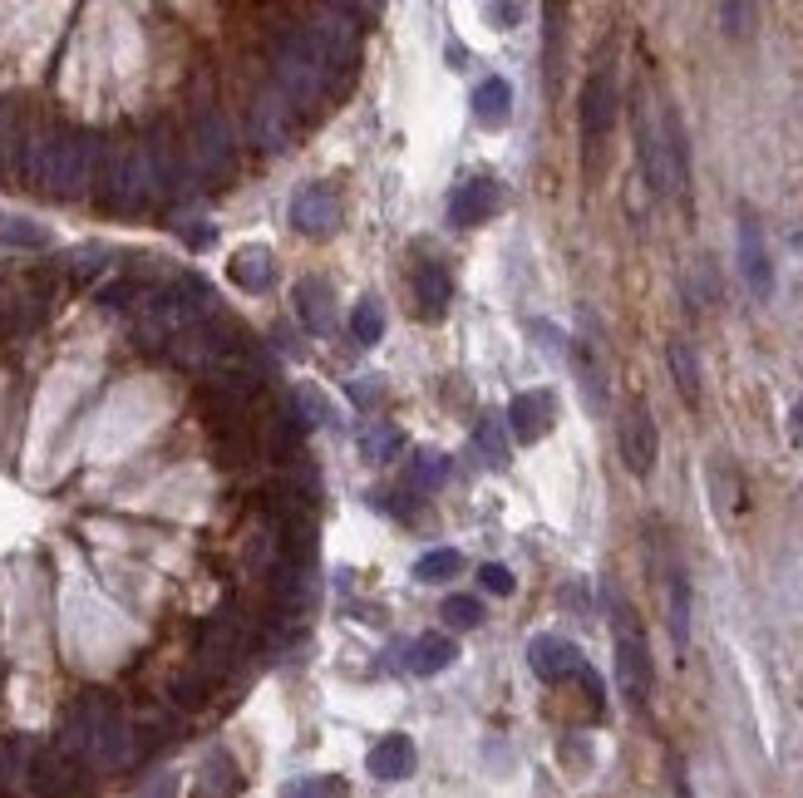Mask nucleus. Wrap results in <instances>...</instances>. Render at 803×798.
<instances>
[{
	"label": "nucleus",
	"mask_w": 803,
	"mask_h": 798,
	"mask_svg": "<svg viewBox=\"0 0 803 798\" xmlns=\"http://www.w3.org/2000/svg\"><path fill=\"white\" fill-rule=\"evenodd\" d=\"M277 84H281L286 104H296V109H316L320 99L336 89V64L326 60L320 40L306 26L281 30V40H277Z\"/></svg>",
	"instance_id": "f257e3e1"
},
{
	"label": "nucleus",
	"mask_w": 803,
	"mask_h": 798,
	"mask_svg": "<svg viewBox=\"0 0 803 798\" xmlns=\"http://www.w3.org/2000/svg\"><path fill=\"white\" fill-rule=\"evenodd\" d=\"M616 686L636 710L651 705V690H656V666H651L646 636L636 626V611L616 607Z\"/></svg>",
	"instance_id": "f03ea898"
},
{
	"label": "nucleus",
	"mask_w": 803,
	"mask_h": 798,
	"mask_svg": "<svg viewBox=\"0 0 803 798\" xmlns=\"http://www.w3.org/2000/svg\"><path fill=\"white\" fill-rule=\"evenodd\" d=\"M616 109H622V89H616L612 64H596L582 84V139H587V158L606 143V133L616 129Z\"/></svg>",
	"instance_id": "7ed1b4c3"
},
{
	"label": "nucleus",
	"mask_w": 803,
	"mask_h": 798,
	"mask_svg": "<svg viewBox=\"0 0 803 798\" xmlns=\"http://www.w3.org/2000/svg\"><path fill=\"white\" fill-rule=\"evenodd\" d=\"M622 463L626 473L636 478H651L656 473V459H661V435H656V419H651L646 405H631L622 415Z\"/></svg>",
	"instance_id": "20e7f679"
},
{
	"label": "nucleus",
	"mask_w": 803,
	"mask_h": 798,
	"mask_svg": "<svg viewBox=\"0 0 803 798\" xmlns=\"http://www.w3.org/2000/svg\"><path fill=\"white\" fill-rule=\"evenodd\" d=\"M291 227L301 237H311V242H326V237L340 232V202H336V192H330V182H311V188L296 192Z\"/></svg>",
	"instance_id": "39448f33"
},
{
	"label": "nucleus",
	"mask_w": 803,
	"mask_h": 798,
	"mask_svg": "<svg viewBox=\"0 0 803 798\" xmlns=\"http://www.w3.org/2000/svg\"><path fill=\"white\" fill-rule=\"evenodd\" d=\"M198 656H202V666H198L202 676H222V670H232L237 656H242V621H237L232 611H217V617H208Z\"/></svg>",
	"instance_id": "423d86ee"
},
{
	"label": "nucleus",
	"mask_w": 803,
	"mask_h": 798,
	"mask_svg": "<svg viewBox=\"0 0 803 798\" xmlns=\"http://www.w3.org/2000/svg\"><path fill=\"white\" fill-rule=\"evenodd\" d=\"M527 666H533L537 680L562 686L567 676H582V670H587V660L577 656V646H572V641H562V636H533V641H527Z\"/></svg>",
	"instance_id": "0eeeda50"
},
{
	"label": "nucleus",
	"mask_w": 803,
	"mask_h": 798,
	"mask_svg": "<svg viewBox=\"0 0 803 798\" xmlns=\"http://www.w3.org/2000/svg\"><path fill=\"white\" fill-rule=\"evenodd\" d=\"M198 163L202 173L212 178H227L237 163V143H232V129H227L222 113H198Z\"/></svg>",
	"instance_id": "6e6552de"
},
{
	"label": "nucleus",
	"mask_w": 803,
	"mask_h": 798,
	"mask_svg": "<svg viewBox=\"0 0 803 798\" xmlns=\"http://www.w3.org/2000/svg\"><path fill=\"white\" fill-rule=\"evenodd\" d=\"M498 208H503L498 182L493 178H468V182H458V192L449 198V222L454 227H478V222H488Z\"/></svg>",
	"instance_id": "1a4fd4ad"
},
{
	"label": "nucleus",
	"mask_w": 803,
	"mask_h": 798,
	"mask_svg": "<svg viewBox=\"0 0 803 798\" xmlns=\"http://www.w3.org/2000/svg\"><path fill=\"white\" fill-rule=\"evenodd\" d=\"M553 419H557V399L553 390H523V395H513V405H508V429L518 435L523 443H537L553 429Z\"/></svg>",
	"instance_id": "9d476101"
},
{
	"label": "nucleus",
	"mask_w": 803,
	"mask_h": 798,
	"mask_svg": "<svg viewBox=\"0 0 803 798\" xmlns=\"http://www.w3.org/2000/svg\"><path fill=\"white\" fill-rule=\"evenodd\" d=\"M449 301H454V277L439 261H419L415 267V316L419 321H444Z\"/></svg>",
	"instance_id": "9b49d317"
},
{
	"label": "nucleus",
	"mask_w": 803,
	"mask_h": 798,
	"mask_svg": "<svg viewBox=\"0 0 803 798\" xmlns=\"http://www.w3.org/2000/svg\"><path fill=\"white\" fill-rule=\"evenodd\" d=\"M740 271H744V281H750L754 296L774 291V267H769V252H764V232L750 212L740 218Z\"/></svg>",
	"instance_id": "f8f14e48"
},
{
	"label": "nucleus",
	"mask_w": 803,
	"mask_h": 798,
	"mask_svg": "<svg viewBox=\"0 0 803 798\" xmlns=\"http://www.w3.org/2000/svg\"><path fill=\"white\" fill-rule=\"evenodd\" d=\"M661 143H665V173H671V192L681 202H691V148H685L681 113L665 109L661 113Z\"/></svg>",
	"instance_id": "ddd939ff"
},
{
	"label": "nucleus",
	"mask_w": 803,
	"mask_h": 798,
	"mask_svg": "<svg viewBox=\"0 0 803 798\" xmlns=\"http://www.w3.org/2000/svg\"><path fill=\"white\" fill-rule=\"evenodd\" d=\"M291 301H296V316H301L306 330H330L336 326V291H330L326 277H301Z\"/></svg>",
	"instance_id": "4468645a"
},
{
	"label": "nucleus",
	"mask_w": 803,
	"mask_h": 798,
	"mask_svg": "<svg viewBox=\"0 0 803 798\" xmlns=\"http://www.w3.org/2000/svg\"><path fill=\"white\" fill-rule=\"evenodd\" d=\"M365 769H370L380 784H399V779H409V774H415V739H409V735H385L380 745L370 749Z\"/></svg>",
	"instance_id": "2eb2a0df"
},
{
	"label": "nucleus",
	"mask_w": 803,
	"mask_h": 798,
	"mask_svg": "<svg viewBox=\"0 0 803 798\" xmlns=\"http://www.w3.org/2000/svg\"><path fill=\"white\" fill-rule=\"evenodd\" d=\"M271 597H277V607H281V617H301L306 607L316 601V581H311V572H306L301 562H286L277 577H271Z\"/></svg>",
	"instance_id": "dca6fc26"
},
{
	"label": "nucleus",
	"mask_w": 803,
	"mask_h": 798,
	"mask_svg": "<svg viewBox=\"0 0 803 798\" xmlns=\"http://www.w3.org/2000/svg\"><path fill=\"white\" fill-rule=\"evenodd\" d=\"M227 277H232L242 291L257 296V291H267L271 281H277V261H271L267 247H257V242H251V247H242V252H237L232 261H227Z\"/></svg>",
	"instance_id": "f3484780"
},
{
	"label": "nucleus",
	"mask_w": 803,
	"mask_h": 798,
	"mask_svg": "<svg viewBox=\"0 0 803 798\" xmlns=\"http://www.w3.org/2000/svg\"><path fill=\"white\" fill-rule=\"evenodd\" d=\"M665 360H671V380H675V390H681V399L691 409H700V356H695V346L685 336H671Z\"/></svg>",
	"instance_id": "a211bd4d"
},
{
	"label": "nucleus",
	"mask_w": 803,
	"mask_h": 798,
	"mask_svg": "<svg viewBox=\"0 0 803 798\" xmlns=\"http://www.w3.org/2000/svg\"><path fill=\"white\" fill-rule=\"evenodd\" d=\"M474 119L484 123V129H503V123L513 119V84L508 79L493 74L474 89Z\"/></svg>",
	"instance_id": "6ab92c4d"
},
{
	"label": "nucleus",
	"mask_w": 803,
	"mask_h": 798,
	"mask_svg": "<svg viewBox=\"0 0 803 798\" xmlns=\"http://www.w3.org/2000/svg\"><path fill=\"white\" fill-rule=\"evenodd\" d=\"M251 129L267 148H286V139H291V104H281L277 94H261L257 109H251Z\"/></svg>",
	"instance_id": "aec40b11"
},
{
	"label": "nucleus",
	"mask_w": 803,
	"mask_h": 798,
	"mask_svg": "<svg viewBox=\"0 0 803 798\" xmlns=\"http://www.w3.org/2000/svg\"><path fill=\"white\" fill-rule=\"evenodd\" d=\"M242 794V774H237V759L232 755H208V764H202V774H198V798H237Z\"/></svg>",
	"instance_id": "412c9836"
},
{
	"label": "nucleus",
	"mask_w": 803,
	"mask_h": 798,
	"mask_svg": "<svg viewBox=\"0 0 803 798\" xmlns=\"http://www.w3.org/2000/svg\"><path fill=\"white\" fill-rule=\"evenodd\" d=\"M710 498H715L720 518H734L744 508V483H740V469L730 459H715L710 463Z\"/></svg>",
	"instance_id": "4be33fe9"
},
{
	"label": "nucleus",
	"mask_w": 803,
	"mask_h": 798,
	"mask_svg": "<svg viewBox=\"0 0 803 798\" xmlns=\"http://www.w3.org/2000/svg\"><path fill=\"white\" fill-rule=\"evenodd\" d=\"M454 656H458V651H454L449 636H419L415 651H409V670H415V676H439V670L449 666Z\"/></svg>",
	"instance_id": "5701e85b"
},
{
	"label": "nucleus",
	"mask_w": 803,
	"mask_h": 798,
	"mask_svg": "<svg viewBox=\"0 0 803 798\" xmlns=\"http://www.w3.org/2000/svg\"><path fill=\"white\" fill-rule=\"evenodd\" d=\"M474 443H478V453H484L488 469H508V435H503V419H498V415L478 419Z\"/></svg>",
	"instance_id": "b1692460"
},
{
	"label": "nucleus",
	"mask_w": 803,
	"mask_h": 798,
	"mask_svg": "<svg viewBox=\"0 0 803 798\" xmlns=\"http://www.w3.org/2000/svg\"><path fill=\"white\" fill-rule=\"evenodd\" d=\"M671 636L685 651V641H691V581H685V572H671Z\"/></svg>",
	"instance_id": "393cba45"
},
{
	"label": "nucleus",
	"mask_w": 803,
	"mask_h": 798,
	"mask_svg": "<svg viewBox=\"0 0 803 798\" xmlns=\"http://www.w3.org/2000/svg\"><path fill=\"white\" fill-rule=\"evenodd\" d=\"M360 449L370 463H389V459H399V449H405V435H399L395 425H370L360 435Z\"/></svg>",
	"instance_id": "a878e982"
},
{
	"label": "nucleus",
	"mask_w": 803,
	"mask_h": 798,
	"mask_svg": "<svg viewBox=\"0 0 803 798\" xmlns=\"http://www.w3.org/2000/svg\"><path fill=\"white\" fill-rule=\"evenodd\" d=\"M464 572V557L454 552V547H434V552H424L419 557V567H415V577L419 581H449Z\"/></svg>",
	"instance_id": "bb28decb"
},
{
	"label": "nucleus",
	"mask_w": 803,
	"mask_h": 798,
	"mask_svg": "<svg viewBox=\"0 0 803 798\" xmlns=\"http://www.w3.org/2000/svg\"><path fill=\"white\" fill-rule=\"evenodd\" d=\"M350 330H355V340L360 346H375V340L385 336V311H380V301H360L350 311Z\"/></svg>",
	"instance_id": "cd10ccee"
},
{
	"label": "nucleus",
	"mask_w": 803,
	"mask_h": 798,
	"mask_svg": "<svg viewBox=\"0 0 803 798\" xmlns=\"http://www.w3.org/2000/svg\"><path fill=\"white\" fill-rule=\"evenodd\" d=\"M444 478H449V459H444V453H434V449H424L415 459V469H409V483L424 488V493H429V488H439Z\"/></svg>",
	"instance_id": "c85d7f7f"
},
{
	"label": "nucleus",
	"mask_w": 803,
	"mask_h": 798,
	"mask_svg": "<svg viewBox=\"0 0 803 798\" xmlns=\"http://www.w3.org/2000/svg\"><path fill=\"white\" fill-rule=\"evenodd\" d=\"M0 242L6 247H50V232L36 222H26V218H6L0 222Z\"/></svg>",
	"instance_id": "c756f323"
},
{
	"label": "nucleus",
	"mask_w": 803,
	"mask_h": 798,
	"mask_svg": "<svg viewBox=\"0 0 803 798\" xmlns=\"http://www.w3.org/2000/svg\"><path fill=\"white\" fill-rule=\"evenodd\" d=\"M444 621H449L454 631H474V626L484 621V607H478L474 597H449L444 601Z\"/></svg>",
	"instance_id": "7c9ffc66"
},
{
	"label": "nucleus",
	"mask_w": 803,
	"mask_h": 798,
	"mask_svg": "<svg viewBox=\"0 0 803 798\" xmlns=\"http://www.w3.org/2000/svg\"><path fill=\"white\" fill-rule=\"evenodd\" d=\"M346 779H336V774H326V779H301L286 789V798H346Z\"/></svg>",
	"instance_id": "2f4dec72"
},
{
	"label": "nucleus",
	"mask_w": 803,
	"mask_h": 798,
	"mask_svg": "<svg viewBox=\"0 0 803 798\" xmlns=\"http://www.w3.org/2000/svg\"><path fill=\"white\" fill-rule=\"evenodd\" d=\"M174 700L188 705V710H192V705H202V700H208V676H202V670H192V676H178V680H174Z\"/></svg>",
	"instance_id": "473e14b6"
},
{
	"label": "nucleus",
	"mask_w": 803,
	"mask_h": 798,
	"mask_svg": "<svg viewBox=\"0 0 803 798\" xmlns=\"http://www.w3.org/2000/svg\"><path fill=\"white\" fill-rule=\"evenodd\" d=\"M291 405H296V415H306V429L326 419V399H320V395L311 390V385H301V390L291 395Z\"/></svg>",
	"instance_id": "72a5a7b5"
},
{
	"label": "nucleus",
	"mask_w": 803,
	"mask_h": 798,
	"mask_svg": "<svg viewBox=\"0 0 803 798\" xmlns=\"http://www.w3.org/2000/svg\"><path fill=\"white\" fill-rule=\"evenodd\" d=\"M478 581H484L488 591H498V597H513V587H518V581H513V572H508V567H498V562H488L484 572H478Z\"/></svg>",
	"instance_id": "f704fd0d"
},
{
	"label": "nucleus",
	"mask_w": 803,
	"mask_h": 798,
	"mask_svg": "<svg viewBox=\"0 0 803 798\" xmlns=\"http://www.w3.org/2000/svg\"><path fill=\"white\" fill-rule=\"evenodd\" d=\"M133 798H178V779H174V774H158V779L143 784Z\"/></svg>",
	"instance_id": "c9c22d12"
},
{
	"label": "nucleus",
	"mask_w": 803,
	"mask_h": 798,
	"mask_svg": "<svg viewBox=\"0 0 803 798\" xmlns=\"http://www.w3.org/2000/svg\"><path fill=\"white\" fill-rule=\"evenodd\" d=\"M720 20H730V36H744V20H754V10L750 6H720Z\"/></svg>",
	"instance_id": "e433bc0d"
},
{
	"label": "nucleus",
	"mask_w": 803,
	"mask_h": 798,
	"mask_svg": "<svg viewBox=\"0 0 803 798\" xmlns=\"http://www.w3.org/2000/svg\"><path fill=\"white\" fill-rule=\"evenodd\" d=\"M375 395H380V380H360V385H350V399H355V405H370Z\"/></svg>",
	"instance_id": "4c0bfd02"
},
{
	"label": "nucleus",
	"mask_w": 803,
	"mask_h": 798,
	"mask_svg": "<svg viewBox=\"0 0 803 798\" xmlns=\"http://www.w3.org/2000/svg\"><path fill=\"white\" fill-rule=\"evenodd\" d=\"M488 16H493V20H503V30H508V26H513V20H518V16H523V10H518V6H493V10H488Z\"/></svg>",
	"instance_id": "58836bf2"
},
{
	"label": "nucleus",
	"mask_w": 803,
	"mask_h": 798,
	"mask_svg": "<svg viewBox=\"0 0 803 798\" xmlns=\"http://www.w3.org/2000/svg\"><path fill=\"white\" fill-rule=\"evenodd\" d=\"M0 222H6V218H0Z\"/></svg>",
	"instance_id": "ea45409f"
}]
</instances>
